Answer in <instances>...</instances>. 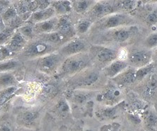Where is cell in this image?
<instances>
[{"label":"cell","mask_w":157,"mask_h":131,"mask_svg":"<svg viewBox=\"0 0 157 131\" xmlns=\"http://www.w3.org/2000/svg\"><path fill=\"white\" fill-rule=\"evenodd\" d=\"M128 67L129 66L126 61H122L115 59V61L106 66L103 72L106 76L113 78Z\"/></svg>","instance_id":"cell-12"},{"label":"cell","mask_w":157,"mask_h":131,"mask_svg":"<svg viewBox=\"0 0 157 131\" xmlns=\"http://www.w3.org/2000/svg\"><path fill=\"white\" fill-rule=\"evenodd\" d=\"M89 99V95L86 93H77L73 96V101L77 104H84Z\"/></svg>","instance_id":"cell-31"},{"label":"cell","mask_w":157,"mask_h":131,"mask_svg":"<svg viewBox=\"0 0 157 131\" xmlns=\"http://www.w3.org/2000/svg\"><path fill=\"white\" fill-rule=\"evenodd\" d=\"M55 9L52 8H48L45 10H40L33 13L31 16V18L33 21L43 22L49 20L55 13Z\"/></svg>","instance_id":"cell-17"},{"label":"cell","mask_w":157,"mask_h":131,"mask_svg":"<svg viewBox=\"0 0 157 131\" xmlns=\"http://www.w3.org/2000/svg\"><path fill=\"white\" fill-rule=\"evenodd\" d=\"M144 47L147 49L153 50L157 47V31H154L147 37L144 41Z\"/></svg>","instance_id":"cell-24"},{"label":"cell","mask_w":157,"mask_h":131,"mask_svg":"<svg viewBox=\"0 0 157 131\" xmlns=\"http://www.w3.org/2000/svg\"><path fill=\"white\" fill-rule=\"evenodd\" d=\"M12 54L6 46H0V61H3L4 59L10 56Z\"/></svg>","instance_id":"cell-36"},{"label":"cell","mask_w":157,"mask_h":131,"mask_svg":"<svg viewBox=\"0 0 157 131\" xmlns=\"http://www.w3.org/2000/svg\"><path fill=\"white\" fill-rule=\"evenodd\" d=\"M57 20L52 19L45 20V21H43L38 24L36 26V30L40 32V33H51V31L54 28L55 24L57 25Z\"/></svg>","instance_id":"cell-19"},{"label":"cell","mask_w":157,"mask_h":131,"mask_svg":"<svg viewBox=\"0 0 157 131\" xmlns=\"http://www.w3.org/2000/svg\"><path fill=\"white\" fill-rule=\"evenodd\" d=\"M4 30H5V26H4V20L2 18H0V32L4 31Z\"/></svg>","instance_id":"cell-43"},{"label":"cell","mask_w":157,"mask_h":131,"mask_svg":"<svg viewBox=\"0 0 157 131\" xmlns=\"http://www.w3.org/2000/svg\"><path fill=\"white\" fill-rule=\"evenodd\" d=\"M155 70L157 71V67H156V68H155Z\"/></svg>","instance_id":"cell-46"},{"label":"cell","mask_w":157,"mask_h":131,"mask_svg":"<svg viewBox=\"0 0 157 131\" xmlns=\"http://www.w3.org/2000/svg\"><path fill=\"white\" fill-rule=\"evenodd\" d=\"M91 23L88 20H82L78 23L77 25V30L78 33H86L88 31V30L89 29V27H91Z\"/></svg>","instance_id":"cell-33"},{"label":"cell","mask_w":157,"mask_h":131,"mask_svg":"<svg viewBox=\"0 0 157 131\" xmlns=\"http://www.w3.org/2000/svg\"><path fill=\"white\" fill-rule=\"evenodd\" d=\"M137 1H121L118 2V9H121L124 11H132L137 6Z\"/></svg>","instance_id":"cell-28"},{"label":"cell","mask_w":157,"mask_h":131,"mask_svg":"<svg viewBox=\"0 0 157 131\" xmlns=\"http://www.w3.org/2000/svg\"><path fill=\"white\" fill-rule=\"evenodd\" d=\"M38 113L34 111H27L21 114V121L25 125H31L38 118Z\"/></svg>","instance_id":"cell-23"},{"label":"cell","mask_w":157,"mask_h":131,"mask_svg":"<svg viewBox=\"0 0 157 131\" xmlns=\"http://www.w3.org/2000/svg\"><path fill=\"white\" fill-rule=\"evenodd\" d=\"M84 131H92L91 130H84Z\"/></svg>","instance_id":"cell-45"},{"label":"cell","mask_w":157,"mask_h":131,"mask_svg":"<svg viewBox=\"0 0 157 131\" xmlns=\"http://www.w3.org/2000/svg\"><path fill=\"white\" fill-rule=\"evenodd\" d=\"M115 8L108 3H97L92 9V13L96 17H102L111 14Z\"/></svg>","instance_id":"cell-15"},{"label":"cell","mask_w":157,"mask_h":131,"mask_svg":"<svg viewBox=\"0 0 157 131\" xmlns=\"http://www.w3.org/2000/svg\"><path fill=\"white\" fill-rule=\"evenodd\" d=\"M57 28L59 33H60L64 36L69 35L71 33V25L69 20L66 18H61L57 23Z\"/></svg>","instance_id":"cell-22"},{"label":"cell","mask_w":157,"mask_h":131,"mask_svg":"<svg viewBox=\"0 0 157 131\" xmlns=\"http://www.w3.org/2000/svg\"><path fill=\"white\" fill-rule=\"evenodd\" d=\"M117 51L109 47H101L95 51L96 59L101 63L107 64H109L117 59Z\"/></svg>","instance_id":"cell-11"},{"label":"cell","mask_w":157,"mask_h":131,"mask_svg":"<svg viewBox=\"0 0 157 131\" xmlns=\"http://www.w3.org/2000/svg\"><path fill=\"white\" fill-rule=\"evenodd\" d=\"M0 131H13L12 126L8 123L4 122L0 124Z\"/></svg>","instance_id":"cell-39"},{"label":"cell","mask_w":157,"mask_h":131,"mask_svg":"<svg viewBox=\"0 0 157 131\" xmlns=\"http://www.w3.org/2000/svg\"><path fill=\"white\" fill-rule=\"evenodd\" d=\"M135 90L145 102L157 104V71L154 70L136 84Z\"/></svg>","instance_id":"cell-1"},{"label":"cell","mask_w":157,"mask_h":131,"mask_svg":"<svg viewBox=\"0 0 157 131\" xmlns=\"http://www.w3.org/2000/svg\"><path fill=\"white\" fill-rule=\"evenodd\" d=\"M64 35H62L60 33L58 32H51V33H48L46 35V40L47 42L52 44H56L60 42L64 38Z\"/></svg>","instance_id":"cell-26"},{"label":"cell","mask_w":157,"mask_h":131,"mask_svg":"<svg viewBox=\"0 0 157 131\" xmlns=\"http://www.w3.org/2000/svg\"><path fill=\"white\" fill-rule=\"evenodd\" d=\"M11 35H12V30L11 29H6L0 32V44L5 42Z\"/></svg>","instance_id":"cell-38"},{"label":"cell","mask_w":157,"mask_h":131,"mask_svg":"<svg viewBox=\"0 0 157 131\" xmlns=\"http://www.w3.org/2000/svg\"><path fill=\"white\" fill-rule=\"evenodd\" d=\"M3 18H2L3 20H6V21H8V20H12L14 19V18H17V11L15 10L13 8H9L6 10L4 13Z\"/></svg>","instance_id":"cell-34"},{"label":"cell","mask_w":157,"mask_h":131,"mask_svg":"<svg viewBox=\"0 0 157 131\" xmlns=\"http://www.w3.org/2000/svg\"><path fill=\"white\" fill-rule=\"evenodd\" d=\"M85 48L84 43L82 40H73L67 42L61 48L60 54L65 56H71L78 54L82 52Z\"/></svg>","instance_id":"cell-10"},{"label":"cell","mask_w":157,"mask_h":131,"mask_svg":"<svg viewBox=\"0 0 157 131\" xmlns=\"http://www.w3.org/2000/svg\"><path fill=\"white\" fill-rule=\"evenodd\" d=\"M90 5H91V2H89V1H75L74 4L75 11L77 13L85 12Z\"/></svg>","instance_id":"cell-30"},{"label":"cell","mask_w":157,"mask_h":131,"mask_svg":"<svg viewBox=\"0 0 157 131\" xmlns=\"http://www.w3.org/2000/svg\"><path fill=\"white\" fill-rule=\"evenodd\" d=\"M89 62V59L86 56H82L78 54L68 57L62 64V69L65 73L72 74L86 68Z\"/></svg>","instance_id":"cell-3"},{"label":"cell","mask_w":157,"mask_h":131,"mask_svg":"<svg viewBox=\"0 0 157 131\" xmlns=\"http://www.w3.org/2000/svg\"><path fill=\"white\" fill-rule=\"evenodd\" d=\"M21 35H23V37H28V38H31L33 36V28L30 26H23L20 28Z\"/></svg>","instance_id":"cell-37"},{"label":"cell","mask_w":157,"mask_h":131,"mask_svg":"<svg viewBox=\"0 0 157 131\" xmlns=\"http://www.w3.org/2000/svg\"><path fill=\"white\" fill-rule=\"evenodd\" d=\"M2 8L1 7V6H0V14H1V13H2Z\"/></svg>","instance_id":"cell-44"},{"label":"cell","mask_w":157,"mask_h":131,"mask_svg":"<svg viewBox=\"0 0 157 131\" xmlns=\"http://www.w3.org/2000/svg\"><path fill=\"white\" fill-rule=\"evenodd\" d=\"M136 70L132 67L127 68L124 71L113 78L114 83L118 88L122 89L130 86L136 82Z\"/></svg>","instance_id":"cell-6"},{"label":"cell","mask_w":157,"mask_h":131,"mask_svg":"<svg viewBox=\"0 0 157 131\" xmlns=\"http://www.w3.org/2000/svg\"><path fill=\"white\" fill-rule=\"evenodd\" d=\"M39 11L40 10H45V9H48V6L50 5V2L48 1H39Z\"/></svg>","instance_id":"cell-40"},{"label":"cell","mask_w":157,"mask_h":131,"mask_svg":"<svg viewBox=\"0 0 157 131\" xmlns=\"http://www.w3.org/2000/svg\"><path fill=\"white\" fill-rule=\"evenodd\" d=\"M17 66V62L14 61H6L0 62V72H4L13 69Z\"/></svg>","instance_id":"cell-32"},{"label":"cell","mask_w":157,"mask_h":131,"mask_svg":"<svg viewBox=\"0 0 157 131\" xmlns=\"http://www.w3.org/2000/svg\"><path fill=\"white\" fill-rule=\"evenodd\" d=\"M122 93L116 86L108 87L102 95L98 96L99 102H103L107 106H115L122 99Z\"/></svg>","instance_id":"cell-7"},{"label":"cell","mask_w":157,"mask_h":131,"mask_svg":"<svg viewBox=\"0 0 157 131\" xmlns=\"http://www.w3.org/2000/svg\"><path fill=\"white\" fill-rule=\"evenodd\" d=\"M25 131H30V130H25Z\"/></svg>","instance_id":"cell-47"},{"label":"cell","mask_w":157,"mask_h":131,"mask_svg":"<svg viewBox=\"0 0 157 131\" xmlns=\"http://www.w3.org/2000/svg\"><path fill=\"white\" fill-rule=\"evenodd\" d=\"M117 107L115 106H108L97 112V114L103 119H114L117 116Z\"/></svg>","instance_id":"cell-18"},{"label":"cell","mask_w":157,"mask_h":131,"mask_svg":"<svg viewBox=\"0 0 157 131\" xmlns=\"http://www.w3.org/2000/svg\"><path fill=\"white\" fill-rule=\"evenodd\" d=\"M60 61L61 56L59 54H48L40 61V68L46 73H52L57 69Z\"/></svg>","instance_id":"cell-8"},{"label":"cell","mask_w":157,"mask_h":131,"mask_svg":"<svg viewBox=\"0 0 157 131\" xmlns=\"http://www.w3.org/2000/svg\"><path fill=\"white\" fill-rule=\"evenodd\" d=\"M17 90V88L14 86L8 87L3 90L0 92V107L3 106L5 103L11 98V96L14 95Z\"/></svg>","instance_id":"cell-20"},{"label":"cell","mask_w":157,"mask_h":131,"mask_svg":"<svg viewBox=\"0 0 157 131\" xmlns=\"http://www.w3.org/2000/svg\"><path fill=\"white\" fill-rule=\"evenodd\" d=\"M133 23V19L127 14L122 13H113L108 15L105 21L103 22V26L107 29H115L121 27H125L128 25H131Z\"/></svg>","instance_id":"cell-5"},{"label":"cell","mask_w":157,"mask_h":131,"mask_svg":"<svg viewBox=\"0 0 157 131\" xmlns=\"http://www.w3.org/2000/svg\"><path fill=\"white\" fill-rule=\"evenodd\" d=\"M101 131H117V130L115 129V128L113 126L106 125V126H103V127L101 128Z\"/></svg>","instance_id":"cell-42"},{"label":"cell","mask_w":157,"mask_h":131,"mask_svg":"<svg viewBox=\"0 0 157 131\" xmlns=\"http://www.w3.org/2000/svg\"><path fill=\"white\" fill-rule=\"evenodd\" d=\"M25 43H26V40H25L24 37L21 35V34L18 33L16 34V35H13L11 38V40L9 41V42L8 43L6 47L13 53L21 49L24 46Z\"/></svg>","instance_id":"cell-16"},{"label":"cell","mask_w":157,"mask_h":131,"mask_svg":"<svg viewBox=\"0 0 157 131\" xmlns=\"http://www.w3.org/2000/svg\"><path fill=\"white\" fill-rule=\"evenodd\" d=\"M141 20L145 26L156 31L157 2L149 3L141 9Z\"/></svg>","instance_id":"cell-4"},{"label":"cell","mask_w":157,"mask_h":131,"mask_svg":"<svg viewBox=\"0 0 157 131\" xmlns=\"http://www.w3.org/2000/svg\"><path fill=\"white\" fill-rule=\"evenodd\" d=\"M55 12L64 14L67 12H70L71 9V2L69 1H62L57 2L55 6Z\"/></svg>","instance_id":"cell-25"},{"label":"cell","mask_w":157,"mask_h":131,"mask_svg":"<svg viewBox=\"0 0 157 131\" xmlns=\"http://www.w3.org/2000/svg\"><path fill=\"white\" fill-rule=\"evenodd\" d=\"M16 82L14 77L11 74H4L0 76V86L4 87H11Z\"/></svg>","instance_id":"cell-27"},{"label":"cell","mask_w":157,"mask_h":131,"mask_svg":"<svg viewBox=\"0 0 157 131\" xmlns=\"http://www.w3.org/2000/svg\"><path fill=\"white\" fill-rule=\"evenodd\" d=\"M98 73L96 72H91L88 74L82 80V83L86 86H91L94 85L98 79Z\"/></svg>","instance_id":"cell-29"},{"label":"cell","mask_w":157,"mask_h":131,"mask_svg":"<svg viewBox=\"0 0 157 131\" xmlns=\"http://www.w3.org/2000/svg\"><path fill=\"white\" fill-rule=\"evenodd\" d=\"M52 47L45 42H36L29 46L26 52L28 56H38L40 55L45 54L51 51Z\"/></svg>","instance_id":"cell-14"},{"label":"cell","mask_w":157,"mask_h":131,"mask_svg":"<svg viewBox=\"0 0 157 131\" xmlns=\"http://www.w3.org/2000/svg\"><path fill=\"white\" fill-rule=\"evenodd\" d=\"M135 30V31H137L135 27H118V29L115 30L113 31V33L111 34L112 38L117 42H124L131 38L132 35L135 33L134 32Z\"/></svg>","instance_id":"cell-13"},{"label":"cell","mask_w":157,"mask_h":131,"mask_svg":"<svg viewBox=\"0 0 157 131\" xmlns=\"http://www.w3.org/2000/svg\"><path fill=\"white\" fill-rule=\"evenodd\" d=\"M128 66L135 68H140L152 63V50L146 48L135 49L129 53L127 60Z\"/></svg>","instance_id":"cell-2"},{"label":"cell","mask_w":157,"mask_h":131,"mask_svg":"<svg viewBox=\"0 0 157 131\" xmlns=\"http://www.w3.org/2000/svg\"><path fill=\"white\" fill-rule=\"evenodd\" d=\"M152 63L154 64L155 67H157V47L152 50Z\"/></svg>","instance_id":"cell-41"},{"label":"cell","mask_w":157,"mask_h":131,"mask_svg":"<svg viewBox=\"0 0 157 131\" xmlns=\"http://www.w3.org/2000/svg\"><path fill=\"white\" fill-rule=\"evenodd\" d=\"M142 121L148 131H157V111L154 107H148L142 114Z\"/></svg>","instance_id":"cell-9"},{"label":"cell","mask_w":157,"mask_h":131,"mask_svg":"<svg viewBox=\"0 0 157 131\" xmlns=\"http://www.w3.org/2000/svg\"><path fill=\"white\" fill-rule=\"evenodd\" d=\"M129 53L130 52L125 47H122L117 51V59L119 61H126L128 60L129 56Z\"/></svg>","instance_id":"cell-35"},{"label":"cell","mask_w":157,"mask_h":131,"mask_svg":"<svg viewBox=\"0 0 157 131\" xmlns=\"http://www.w3.org/2000/svg\"><path fill=\"white\" fill-rule=\"evenodd\" d=\"M55 112L61 118H65L70 113V108L65 100H60L55 107Z\"/></svg>","instance_id":"cell-21"}]
</instances>
